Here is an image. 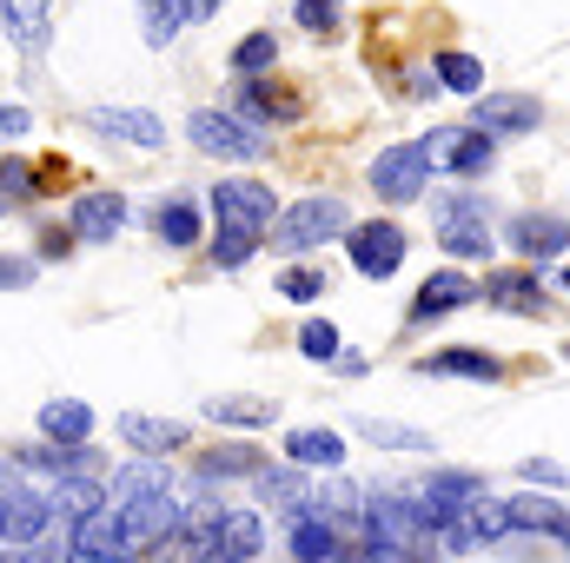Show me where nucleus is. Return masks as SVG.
I'll return each mask as SVG.
<instances>
[{
    "label": "nucleus",
    "mask_w": 570,
    "mask_h": 563,
    "mask_svg": "<svg viewBox=\"0 0 570 563\" xmlns=\"http://www.w3.org/2000/svg\"><path fill=\"white\" fill-rule=\"evenodd\" d=\"M33 471H80V464H94V444H33V451H20Z\"/></svg>",
    "instance_id": "obj_32"
},
{
    "label": "nucleus",
    "mask_w": 570,
    "mask_h": 563,
    "mask_svg": "<svg viewBox=\"0 0 570 563\" xmlns=\"http://www.w3.org/2000/svg\"><path fill=\"white\" fill-rule=\"evenodd\" d=\"M338 233H352V213H345V199H332V192H312V199L285 206L279 219H273L279 253H312V246H325V239H338Z\"/></svg>",
    "instance_id": "obj_2"
},
{
    "label": "nucleus",
    "mask_w": 570,
    "mask_h": 563,
    "mask_svg": "<svg viewBox=\"0 0 570 563\" xmlns=\"http://www.w3.org/2000/svg\"><path fill=\"white\" fill-rule=\"evenodd\" d=\"M53 531V497L47 491H27V484H7L0 491V544H33Z\"/></svg>",
    "instance_id": "obj_6"
},
{
    "label": "nucleus",
    "mask_w": 570,
    "mask_h": 563,
    "mask_svg": "<svg viewBox=\"0 0 570 563\" xmlns=\"http://www.w3.org/2000/svg\"><path fill=\"white\" fill-rule=\"evenodd\" d=\"M425 179H431V159H425L419 140H399V146H385V152L372 159L379 199H425Z\"/></svg>",
    "instance_id": "obj_4"
},
{
    "label": "nucleus",
    "mask_w": 570,
    "mask_h": 563,
    "mask_svg": "<svg viewBox=\"0 0 570 563\" xmlns=\"http://www.w3.org/2000/svg\"><path fill=\"white\" fill-rule=\"evenodd\" d=\"M253 484H259L266 511H279V517H305V511H312V484H305V471H298V464H279V471H259Z\"/></svg>",
    "instance_id": "obj_15"
},
{
    "label": "nucleus",
    "mask_w": 570,
    "mask_h": 563,
    "mask_svg": "<svg viewBox=\"0 0 570 563\" xmlns=\"http://www.w3.org/2000/svg\"><path fill=\"white\" fill-rule=\"evenodd\" d=\"M273 60H279V40H273V33H246V40L233 47V73H239V80H253V73L273 67Z\"/></svg>",
    "instance_id": "obj_33"
},
{
    "label": "nucleus",
    "mask_w": 570,
    "mask_h": 563,
    "mask_svg": "<svg viewBox=\"0 0 570 563\" xmlns=\"http://www.w3.org/2000/svg\"><path fill=\"white\" fill-rule=\"evenodd\" d=\"M419 146H425L431 166H451V172H484V166L498 159L491 134H458V127H438V134H425Z\"/></svg>",
    "instance_id": "obj_10"
},
{
    "label": "nucleus",
    "mask_w": 570,
    "mask_h": 563,
    "mask_svg": "<svg viewBox=\"0 0 570 563\" xmlns=\"http://www.w3.org/2000/svg\"><path fill=\"white\" fill-rule=\"evenodd\" d=\"M338 551V531L325 524V517H298V531H292V557L298 563H332Z\"/></svg>",
    "instance_id": "obj_26"
},
{
    "label": "nucleus",
    "mask_w": 570,
    "mask_h": 563,
    "mask_svg": "<svg viewBox=\"0 0 570 563\" xmlns=\"http://www.w3.org/2000/svg\"><path fill=\"white\" fill-rule=\"evenodd\" d=\"M159 491H173L166 457H134V464L114 477V504H127V497H159Z\"/></svg>",
    "instance_id": "obj_22"
},
{
    "label": "nucleus",
    "mask_w": 570,
    "mask_h": 563,
    "mask_svg": "<svg viewBox=\"0 0 570 563\" xmlns=\"http://www.w3.org/2000/svg\"><path fill=\"white\" fill-rule=\"evenodd\" d=\"M146 13V47H166L179 27H186V13H179V0H140Z\"/></svg>",
    "instance_id": "obj_35"
},
{
    "label": "nucleus",
    "mask_w": 570,
    "mask_h": 563,
    "mask_svg": "<svg viewBox=\"0 0 570 563\" xmlns=\"http://www.w3.org/2000/svg\"><path fill=\"white\" fill-rule=\"evenodd\" d=\"M438 246H444L451 259H484V253H491V226H484V206H478L471 192H451V199L438 206Z\"/></svg>",
    "instance_id": "obj_3"
},
{
    "label": "nucleus",
    "mask_w": 570,
    "mask_h": 563,
    "mask_svg": "<svg viewBox=\"0 0 570 563\" xmlns=\"http://www.w3.org/2000/svg\"><path fill=\"white\" fill-rule=\"evenodd\" d=\"M213 219H219V239H253L259 246L279 219V199L259 179H219L213 186Z\"/></svg>",
    "instance_id": "obj_1"
},
{
    "label": "nucleus",
    "mask_w": 570,
    "mask_h": 563,
    "mask_svg": "<svg viewBox=\"0 0 570 563\" xmlns=\"http://www.w3.org/2000/svg\"><path fill=\"white\" fill-rule=\"evenodd\" d=\"M120 511V531H127V551H140V544H159V537H173L186 517H179V504H173V491H159V497H127V504H114Z\"/></svg>",
    "instance_id": "obj_8"
},
{
    "label": "nucleus",
    "mask_w": 570,
    "mask_h": 563,
    "mask_svg": "<svg viewBox=\"0 0 570 563\" xmlns=\"http://www.w3.org/2000/svg\"><path fill=\"white\" fill-rule=\"evenodd\" d=\"M524 484H558V491H564L570 464H558V457H524Z\"/></svg>",
    "instance_id": "obj_42"
},
{
    "label": "nucleus",
    "mask_w": 570,
    "mask_h": 563,
    "mask_svg": "<svg viewBox=\"0 0 570 563\" xmlns=\"http://www.w3.org/2000/svg\"><path fill=\"white\" fill-rule=\"evenodd\" d=\"M312 517H325V524H352V517H365V497H358L345 477H332V484L312 497Z\"/></svg>",
    "instance_id": "obj_28"
},
{
    "label": "nucleus",
    "mask_w": 570,
    "mask_h": 563,
    "mask_svg": "<svg viewBox=\"0 0 570 563\" xmlns=\"http://www.w3.org/2000/svg\"><path fill=\"white\" fill-rule=\"evenodd\" d=\"M47 497H53V511H60V517H73V524H80V517H94V511H107V491H100L94 477H60Z\"/></svg>",
    "instance_id": "obj_24"
},
{
    "label": "nucleus",
    "mask_w": 570,
    "mask_h": 563,
    "mask_svg": "<svg viewBox=\"0 0 570 563\" xmlns=\"http://www.w3.org/2000/svg\"><path fill=\"white\" fill-rule=\"evenodd\" d=\"M511 239H518V253H524V259L538 266V259H558V253L570 246V226L558 219V213H524Z\"/></svg>",
    "instance_id": "obj_16"
},
{
    "label": "nucleus",
    "mask_w": 570,
    "mask_h": 563,
    "mask_svg": "<svg viewBox=\"0 0 570 563\" xmlns=\"http://www.w3.org/2000/svg\"><path fill=\"white\" fill-rule=\"evenodd\" d=\"M298 352L318 358V365H332V358H338V332H332L325 318H305V325H298Z\"/></svg>",
    "instance_id": "obj_36"
},
{
    "label": "nucleus",
    "mask_w": 570,
    "mask_h": 563,
    "mask_svg": "<svg viewBox=\"0 0 570 563\" xmlns=\"http://www.w3.org/2000/svg\"><path fill=\"white\" fill-rule=\"evenodd\" d=\"M345 239H352V266H358L365 279H392V273L405 266V233H399L392 219H372V226H352Z\"/></svg>",
    "instance_id": "obj_7"
},
{
    "label": "nucleus",
    "mask_w": 570,
    "mask_h": 563,
    "mask_svg": "<svg viewBox=\"0 0 570 563\" xmlns=\"http://www.w3.org/2000/svg\"><path fill=\"white\" fill-rule=\"evenodd\" d=\"M127 551V531H120V511H94L73 524V557L80 563H107Z\"/></svg>",
    "instance_id": "obj_13"
},
{
    "label": "nucleus",
    "mask_w": 570,
    "mask_h": 563,
    "mask_svg": "<svg viewBox=\"0 0 570 563\" xmlns=\"http://www.w3.org/2000/svg\"><path fill=\"white\" fill-rule=\"evenodd\" d=\"M0 206H7V199H0Z\"/></svg>",
    "instance_id": "obj_51"
},
{
    "label": "nucleus",
    "mask_w": 570,
    "mask_h": 563,
    "mask_svg": "<svg viewBox=\"0 0 570 563\" xmlns=\"http://www.w3.org/2000/svg\"><path fill=\"white\" fill-rule=\"evenodd\" d=\"M0 27L13 33V47L40 53L47 47V0H0Z\"/></svg>",
    "instance_id": "obj_20"
},
{
    "label": "nucleus",
    "mask_w": 570,
    "mask_h": 563,
    "mask_svg": "<svg viewBox=\"0 0 570 563\" xmlns=\"http://www.w3.org/2000/svg\"><path fill=\"white\" fill-rule=\"evenodd\" d=\"M266 464H259V451L253 444H219L206 464H199V477H259Z\"/></svg>",
    "instance_id": "obj_31"
},
{
    "label": "nucleus",
    "mask_w": 570,
    "mask_h": 563,
    "mask_svg": "<svg viewBox=\"0 0 570 563\" xmlns=\"http://www.w3.org/2000/svg\"><path fill=\"white\" fill-rule=\"evenodd\" d=\"M179 13L186 20H206V13H219V0H179Z\"/></svg>",
    "instance_id": "obj_47"
},
{
    "label": "nucleus",
    "mask_w": 570,
    "mask_h": 563,
    "mask_svg": "<svg viewBox=\"0 0 570 563\" xmlns=\"http://www.w3.org/2000/svg\"><path fill=\"white\" fill-rule=\"evenodd\" d=\"M419 372H444V378H498V358H484V352H471V345H451V352H431L419 358Z\"/></svg>",
    "instance_id": "obj_23"
},
{
    "label": "nucleus",
    "mask_w": 570,
    "mask_h": 563,
    "mask_svg": "<svg viewBox=\"0 0 570 563\" xmlns=\"http://www.w3.org/2000/svg\"><path fill=\"white\" fill-rule=\"evenodd\" d=\"M87 127L94 134H107V140H127V146H166V127L153 120V113H140V107H94L87 113Z\"/></svg>",
    "instance_id": "obj_12"
},
{
    "label": "nucleus",
    "mask_w": 570,
    "mask_h": 563,
    "mask_svg": "<svg viewBox=\"0 0 570 563\" xmlns=\"http://www.w3.org/2000/svg\"><path fill=\"white\" fill-rule=\"evenodd\" d=\"M544 120V107L531 100V93H478V107H471V134H531Z\"/></svg>",
    "instance_id": "obj_9"
},
{
    "label": "nucleus",
    "mask_w": 570,
    "mask_h": 563,
    "mask_svg": "<svg viewBox=\"0 0 570 563\" xmlns=\"http://www.w3.org/2000/svg\"><path fill=\"white\" fill-rule=\"evenodd\" d=\"M564 292H570V266H564Z\"/></svg>",
    "instance_id": "obj_50"
},
{
    "label": "nucleus",
    "mask_w": 570,
    "mask_h": 563,
    "mask_svg": "<svg viewBox=\"0 0 570 563\" xmlns=\"http://www.w3.org/2000/svg\"><path fill=\"white\" fill-rule=\"evenodd\" d=\"M153 226H159V239H166V246H199V213H193L186 199H159Z\"/></svg>",
    "instance_id": "obj_27"
},
{
    "label": "nucleus",
    "mask_w": 570,
    "mask_h": 563,
    "mask_svg": "<svg viewBox=\"0 0 570 563\" xmlns=\"http://www.w3.org/2000/svg\"><path fill=\"white\" fill-rule=\"evenodd\" d=\"M298 27L332 33V27H338V0H298Z\"/></svg>",
    "instance_id": "obj_41"
},
{
    "label": "nucleus",
    "mask_w": 570,
    "mask_h": 563,
    "mask_svg": "<svg viewBox=\"0 0 570 563\" xmlns=\"http://www.w3.org/2000/svg\"><path fill=\"white\" fill-rule=\"evenodd\" d=\"M27 127H33V120H27V107H0V146L27 140Z\"/></svg>",
    "instance_id": "obj_44"
},
{
    "label": "nucleus",
    "mask_w": 570,
    "mask_h": 563,
    "mask_svg": "<svg viewBox=\"0 0 570 563\" xmlns=\"http://www.w3.org/2000/svg\"><path fill=\"white\" fill-rule=\"evenodd\" d=\"M259 544H266V524L253 517V511H226L219 517V551H233V557H259Z\"/></svg>",
    "instance_id": "obj_25"
},
{
    "label": "nucleus",
    "mask_w": 570,
    "mask_h": 563,
    "mask_svg": "<svg viewBox=\"0 0 570 563\" xmlns=\"http://www.w3.org/2000/svg\"><path fill=\"white\" fill-rule=\"evenodd\" d=\"M120 226H127V199H120V192L100 186V192H80V199H73V226H67L73 239H87V246H114Z\"/></svg>",
    "instance_id": "obj_11"
},
{
    "label": "nucleus",
    "mask_w": 570,
    "mask_h": 563,
    "mask_svg": "<svg viewBox=\"0 0 570 563\" xmlns=\"http://www.w3.org/2000/svg\"><path fill=\"white\" fill-rule=\"evenodd\" d=\"M471 298H484V292L464 279V273H438V279H425L419 285V298H412V325L444 318V312H458V305H471Z\"/></svg>",
    "instance_id": "obj_14"
},
{
    "label": "nucleus",
    "mask_w": 570,
    "mask_h": 563,
    "mask_svg": "<svg viewBox=\"0 0 570 563\" xmlns=\"http://www.w3.org/2000/svg\"><path fill=\"white\" fill-rule=\"evenodd\" d=\"M40 259H67V233H47L40 239Z\"/></svg>",
    "instance_id": "obj_46"
},
{
    "label": "nucleus",
    "mask_w": 570,
    "mask_h": 563,
    "mask_svg": "<svg viewBox=\"0 0 570 563\" xmlns=\"http://www.w3.org/2000/svg\"><path fill=\"white\" fill-rule=\"evenodd\" d=\"M558 517H564V511H558L551 497H518V504H511V524H518V531H558Z\"/></svg>",
    "instance_id": "obj_37"
},
{
    "label": "nucleus",
    "mask_w": 570,
    "mask_h": 563,
    "mask_svg": "<svg viewBox=\"0 0 570 563\" xmlns=\"http://www.w3.org/2000/svg\"><path fill=\"white\" fill-rule=\"evenodd\" d=\"M253 253H259L253 239H219V246H213V259H219V266H246Z\"/></svg>",
    "instance_id": "obj_43"
},
{
    "label": "nucleus",
    "mask_w": 570,
    "mask_h": 563,
    "mask_svg": "<svg viewBox=\"0 0 570 563\" xmlns=\"http://www.w3.org/2000/svg\"><path fill=\"white\" fill-rule=\"evenodd\" d=\"M484 298L504 305V312H544V285L531 279V273H491L484 279Z\"/></svg>",
    "instance_id": "obj_21"
},
{
    "label": "nucleus",
    "mask_w": 570,
    "mask_h": 563,
    "mask_svg": "<svg viewBox=\"0 0 570 563\" xmlns=\"http://www.w3.org/2000/svg\"><path fill=\"white\" fill-rule=\"evenodd\" d=\"M558 537H564V551H570V511H564V517H558Z\"/></svg>",
    "instance_id": "obj_48"
},
{
    "label": "nucleus",
    "mask_w": 570,
    "mask_h": 563,
    "mask_svg": "<svg viewBox=\"0 0 570 563\" xmlns=\"http://www.w3.org/2000/svg\"><path fill=\"white\" fill-rule=\"evenodd\" d=\"M358 431L372 444H385V451H412V457L431 451V431H412V424H392V418H358Z\"/></svg>",
    "instance_id": "obj_29"
},
{
    "label": "nucleus",
    "mask_w": 570,
    "mask_h": 563,
    "mask_svg": "<svg viewBox=\"0 0 570 563\" xmlns=\"http://www.w3.org/2000/svg\"><path fill=\"white\" fill-rule=\"evenodd\" d=\"M33 199V166H20V159H0V199Z\"/></svg>",
    "instance_id": "obj_40"
},
{
    "label": "nucleus",
    "mask_w": 570,
    "mask_h": 563,
    "mask_svg": "<svg viewBox=\"0 0 570 563\" xmlns=\"http://www.w3.org/2000/svg\"><path fill=\"white\" fill-rule=\"evenodd\" d=\"M120 437H127L134 451H146V457H166V451H179V444H186V424H179V418H140V412H127V418H120Z\"/></svg>",
    "instance_id": "obj_18"
},
{
    "label": "nucleus",
    "mask_w": 570,
    "mask_h": 563,
    "mask_svg": "<svg viewBox=\"0 0 570 563\" xmlns=\"http://www.w3.org/2000/svg\"><path fill=\"white\" fill-rule=\"evenodd\" d=\"M285 457H292L298 471H338V464H345V437L312 424V431H292V437H285Z\"/></svg>",
    "instance_id": "obj_17"
},
{
    "label": "nucleus",
    "mask_w": 570,
    "mask_h": 563,
    "mask_svg": "<svg viewBox=\"0 0 570 563\" xmlns=\"http://www.w3.org/2000/svg\"><path fill=\"white\" fill-rule=\"evenodd\" d=\"M279 298H292V305H312V298H325V273H312V266H292L279 279Z\"/></svg>",
    "instance_id": "obj_39"
},
{
    "label": "nucleus",
    "mask_w": 570,
    "mask_h": 563,
    "mask_svg": "<svg viewBox=\"0 0 570 563\" xmlns=\"http://www.w3.org/2000/svg\"><path fill=\"white\" fill-rule=\"evenodd\" d=\"M27 279H33L27 259H0V285H27Z\"/></svg>",
    "instance_id": "obj_45"
},
{
    "label": "nucleus",
    "mask_w": 570,
    "mask_h": 563,
    "mask_svg": "<svg viewBox=\"0 0 570 563\" xmlns=\"http://www.w3.org/2000/svg\"><path fill=\"white\" fill-rule=\"evenodd\" d=\"M186 134L199 152H213V159H266V140L253 134V127H239L233 113H213V107H199L193 120H186Z\"/></svg>",
    "instance_id": "obj_5"
},
{
    "label": "nucleus",
    "mask_w": 570,
    "mask_h": 563,
    "mask_svg": "<svg viewBox=\"0 0 570 563\" xmlns=\"http://www.w3.org/2000/svg\"><path fill=\"white\" fill-rule=\"evenodd\" d=\"M438 80H444L451 93H484V67H478L471 53H438Z\"/></svg>",
    "instance_id": "obj_34"
},
{
    "label": "nucleus",
    "mask_w": 570,
    "mask_h": 563,
    "mask_svg": "<svg viewBox=\"0 0 570 563\" xmlns=\"http://www.w3.org/2000/svg\"><path fill=\"white\" fill-rule=\"evenodd\" d=\"M7 563H73V537H53V531H47V537L20 544V551H13Z\"/></svg>",
    "instance_id": "obj_38"
},
{
    "label": "nucleus",
    "mask_w": 570,
    "mask_h": 563,
    "mask_svg": "<svg viewBox=\"0 0 570 563\" xmlns=\"http://www.w3.org/2000/svg\"><path fill=\"white\" fill-rule=\"evenodd\" d=\"M206 418H213V424H246V431H259V424L279 418V405H266V398H213V405H206Z\"/></svg>",
    "instance_id": "obj_30"
},
{
    "label": "nucleus",
    "mask_w": 570,
    "mask_h": 563,
    "mask_svg": "<svg viewBox=\"0 0 570 563\" xmlns=\"http://www.w3.org/2000/svg\"><path fill=\"white\" fill-rule=\"evenodd\" d=\"M40 431H47V444H87L94 437V412L80 398H53V405H40Z\"/></svg>",
    "instance_id": "obj_19"
},
{
    "label": "nucleus",
    "mask_w": 570,
    "mask_h": 563,
    "mask_svg": "<svg viewBox=\"0 0 570 563\" xmlns=\"http://www.w3.org/2000/svg\"><path fill=\"white\" fill-rule=\"evenodd\" d=\"M107 563H134V557H127V551H120V557H107Z\"/></svg>",
    "instance_id": "obj_49"
}]
</instances>
